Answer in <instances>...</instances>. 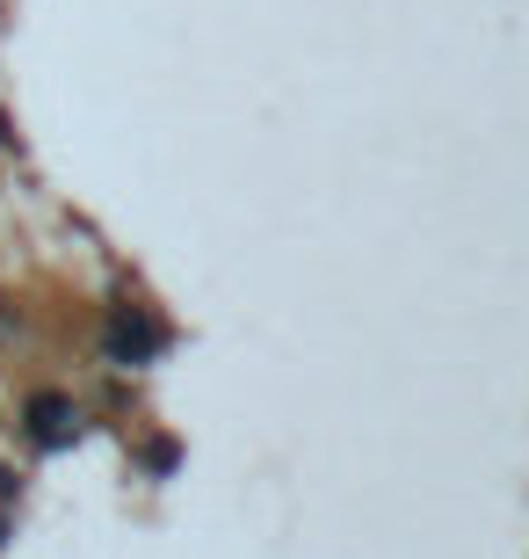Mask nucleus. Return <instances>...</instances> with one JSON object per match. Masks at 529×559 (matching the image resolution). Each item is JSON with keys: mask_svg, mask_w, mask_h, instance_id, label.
Segmentation results:
<instances>
[{"mask_svg": "<svg viewBox=\"0 0 529 559\" xmlns=\"http://www.w3.org/2000/svg\"><path fill=\"white\" fill-rule=\"evenodd\" d=\"M22 421H29V443H37V451H65V443L81 436V407L65 393H29L22 400Z\"/></svg>", "mask_w": 529, "mask_h": 559, "instance_id": "2", "label": "nucleus"}, {"mask_svg": "<svg viewBox=\"0 0 529 559\" xmlns=\"http://www.w3.org/2000/svg\"><path fill=\"white\" fill-rule=\"evenodd\" d=\"M103 349H109V364H153V356L167 349L160 312H153V306H109Z\"/></svg>", "mask_w": 529, "mask_h": 559, "instance_id": "1", "label": "nucleus"}, {"mask_svg": "<svg viewBox=\"0 0 529 559\" xmlns=\"http://www.w3.org/2000/svg\"><path fill=\"white\" fill-rule=\"evenodd\" d=\"M8 495H15V473H8V465H0V501H8Z\"/></svg>", "mask_w": 529, "mask_h": 559, "instance_id": "3", "label": "nucleus"}]
</instances>
